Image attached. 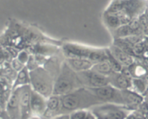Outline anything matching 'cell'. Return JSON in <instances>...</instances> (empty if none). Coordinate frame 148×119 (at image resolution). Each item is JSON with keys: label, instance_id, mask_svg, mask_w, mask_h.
<instances>
[{"label": "cell", "instance_id": "obj_2", "mask_svg": "<svg viewBox=\"0 0 148 119\" xmlns=\"http://www.w3.org/2000/svg\"><path fill=\"white\" fill-rule=\"evenodd\" d=\"M82 86L77 73L69 67L66 60L63 61L60 71L54 81L53 94L63 96Z\"/></svg>", "mask_w": 148, "mask_h": 119}, {"label": "cell", "instance_id": "obj_24", "mask_svg": "<svg viewBox=\"0 0 148 119\" xmlns=\"http://www.w3.org/2000/svg\"><path fill=\"white\" fill-rule=\"evenodd\" d=\"M25 67V65L22 63L21 62H20L16 57L14 59H13V60L12 61V68L17 73H18L19 71L23 70Z\"/></svg>", "mask_w": 148, "mask_h": 119}, {"label": "cell", "instance_id": "obj_26", "mask_svg": "<svg viewBox=\"0 0 148 119\" xmlns=\"http://www.w3.org/2000/svg\"><path fill=\"white\" fill-rule=\"evenodd\" d=\"M84 119H95V118L94 117L93 115H92V113H91V112L89 110L88 113V114H87L86 117H85Z\"/></svg>", "mask_w": 148, "mask_h": 119}, {"label": "cell", "instance_id": "obj_7", "mask_svg": "<svg viewBox=\"0 0 148 119\" xmlns=\"http://www.w3.org/2000/svg\"><path fill=\"white\" fill-rule=\"evenodd\" d=\"M94 47L84 46L75 43H66L62 46V53L65 59L67 58H86L90 59Z\"/></svg>", "mask_w": 148, "mask_h": 119}, {"label": "cell", "instance_id": "obj_9", "mask_svg": "<svg viewBox=\"0 0 148 119\" xmlns=\"http://www.w3.org/2000/svg\"><path fill=\"white\" fill-rule=\"evenodd\" d=\"M7 111L10 119H21L19 88L12 90L7 102Z\"/></svg>", "mask_w": 148, "mask_h": 119}, {"label": "cell", "instance_id": "obj_12", "mask_svg": "<svg viewBox=\"0 0 148 119\" xmlns=\"http://www.w3.org/2000/svg\"><path fill=\"white\" fill-rule=\"evenodd\" d=\"M62 101L60 96L52 94L46 100V108L43 116L44 119H51L61 114Z\"/></svg>", "mask_w": 148, "mask_h": 119}, {"label": "cell", "instance_id": "obj_1", "mask_svg": "<svg viewBox=\"0 0 148 119\" xmlns=\"http://www.w3.org/2000/svg\"><path fill=\"white\" fill-rule=\"evenodd\" d=\"M61 114H69L79 110H90L93 106L102 104L101 101L85 87H81L65 95L61 96Z\"/></svg>", "mask_w": 148, "mask_h": 119}, {"label": "cell", "instance_id": "obj_8", "mask_svg": "<svg viewBox=\"0 0 148 119\" xmlns=\"http://www.w3.org/2000/svg\"><path fill=\"white\" fill-rule=\"evenodd\" d=\"M109 84L119 90L132 89V78L127 68H124L121 72H114L109 77Z\"/></svg>", "mask_w": 148, "mask_h": 119}, {"label": "cell", "instance_id": "obj_14", "mask_svg": "<svg viewBox=\"0 0 148 119\" xmlns=\"http://www.w3.org/2000/svg\"><path fill=\"white\" fill-rule=\"evenodd\" d=\"M121 94L124 102V105L132 110L141 104L143 101V96L132 89L121 90Z\"/></svg>", "mask_w": 148, "mask_h": 119}, {"label": "cell", "instance_id": "obj_19", "mask_svg": "<svg viewBox=\"0 0 148 119\" xmlns=\"http://www.w3.org/2000/svg\"><path fill=\"white\" fill-rule=\"evenodd\" d=\"M129 73L132 78H143L147 75V70L141 64L134 61L130 67L127 68Z\"/></svg>", "mask_w": 148, "mask_h": 119}, {"label": "cell", "instance_id": "obj_25", "mask_svg": "<svg viewBox=\"0 0 148 119\" xmlns=\"http://www.w3.org/2000/svg\"><path fill=\"white\" fill-rule=\"evenodd\" d=\"M51 119H69V114H60Z\"/></svg>", "mask_w": 148, "mask_h": 119}, {"label": "cell", "instance_id": "obj_16", "mask_svg": "<svg viewBox=\"0 0 148 119\" xmlns=\"http://www.w3.org/2000/svg\"><path fill=\"white\" fill-rule=\"evenodd\" d=\"M27 85H30V71L25 67L23 70L17 73L13 83L12 90Z\"/></svg>", "mask_w": 148, "mask_h": 119}, {"label": "cell", "instance_id": "obj_10", "mask_svg": "<svg viewBox=\"0 0 148 119\" xmlns=\"http://www.w3.org/2000/svg\"><path fill=\"white\" fill-rule=\"evenodd\" d=\"M19 89L21 119H29L30 116H32L30 110V95L32 89L30 85L25 86Z\"/></svg>", "mask_w": 148, "mask_h": 119}, {"label": "cell", "instance_id": "obj_6", "mask_svg": "<svg viewBox=\"0 0 148 119\" xmlns=\"http://www.w3.org/2000/svg\"><path fill=\"white\" fill-rule=\"evenodd\" d=\"M82 86L87 89H95L109 84V78L101 75L92 69L77 73Z\"/></svg>", "mask_w": 148, "mask_h": 119}, {"label": "cell", "instance_id": "obj_4", "mask_svg": "<svg viewBox=\"0 0 148 119\" xmlns=\"http://www.w3.org/2000/svg\"><path fill=\"white\" fill-rule=\"evenodd\" d=\"M95 119H127L133 112L132 109L114 103H102L90 109Z\"/></svg>", "mask_w": 148, "mask_h": 119}, {"label": "cell", "instance_id": "obj_28", "mask_svg": "<svg viewBox=\"0 0 148 119\" xmlns=\"http://www.w3.org/2000/svg\"><path fill=\"white\" fill-rule=\"evenodd\" d=\"M145 1H148V0H145Z\"/></svg>", "mask_w": 148, "mask_h": 119}, {"label": "cell", "instance_id": "obj_21", "mask_svg": "<svg viewBox=\"0 0 148 119\" xmlns=\"http://www.w3.org/2000/svg\"><path fill=\"white\" fill-rule=\"evenodd\" d=\"M107 51V57H108V62H109V64L111 65V66L112 67L113 70H114V72H121L122 70L124 69V67L115 59L114 56L111 55V53L110 52L108 48H106Z\"/></svg>", "mask_w": 148, "mask_h": 119}, {"label": "cell", "instance_id": "obj_27", "mask_svg": "<svg viewBox=\"0 0 148 119\" xmlns=\"http://www.w3.org/2000/svg\"><path fill=\"white\" fill-rule=\"evenodd\" d=\"M144 14L145 15L147 16V17H148V5H147V7H146L145 10Z\"/></svg>", "mask_w": 148, "mask_h": 119}, {"label": "cell", "instance_id": "obj_5", "mask_svg": "<svg viewBox=\"0 0 148 119\" xmlns=\"http://www.w3.org/2000/svg\"><path fill=\"white\" fill-rule=\"evenodd\" d=\"M89 89L102 103H114L124 105L121 90L115 88L111 84Z\"/></svg>", "mask_w": 148, "mask_h": 119}, {"label": "cell", "instance_id": "obj_22", "mask_svg": "<svg viewBox=\"0 0 148 119\" xmlns=\"http://www.w3.org/2000/svg\"><path fill=\"white\" fill-rule=\"evenodd\" d=\"M89 110H75L69 113V119H84L86 117Z\"/></svg>", "mask_w": 148, "mask_h": 119}, {"label": "cell", "instance_id": "obj_3", "mask_svg": "<svg viewBox=\"0 0 148 119\" xmlns=\"http://www.w3.org/2000/svg\"><path fill=\"white\" fill-rule=\"evenodd\" d=\"M55 78L45 67L30 71V86L33 91L48 98L53 94Z\"/></svg>", "mask_w": 148, "mask_h": 119}, {"label": "cell", "instance_id": "obj_13", "mask_svg": "<svg viewBox=\"0 0 148 119\" xmlns=\"http://www.w3.org/2000/svg\"><path fill=\"white\" fill-rule=\"evenodd\" d=\"M111 55L124 68H128L134 62V57L130 54L123 51L116 45L112 44L108 47Z\"/></svg>", "mask_w": 148, "mask_h": 119}, {"label": "cell", "instance_id": "obj_23", "mask_svg": "<svg viewBox=\"0 0 148 119\" xmlns=\"http://www.w3.org/2000/svg\"><path fill=\"white\" fill-rule=\"evenodd\" d=\"M30 55H31V54H30V52L28 51L22 50L18 52V55L16 57V58L26 66V65H27V62H28L29 59L30 57Z\"/></svg>", "mask_w": 148, "mask_h": 119}, {"label": "cell", "instance_id": "obj_18", "mask_svg": "<svg viewBox=\"0 0 148 119\" xmlns=\"http://www.w3.org/2000/svg\"><path fill=\"white\" fill-rule=\"evenodd\" d=\"M91 69L95 71V72L101 74V75H105V76L107 77H109L111 74L114 73L112 67L111 66L108 60L102 61V62L95 63Z\"/></svg>", "mask_w": 148, "mask_h": 119}, {"label": "cell", "instance_id": "obj_17", "mask_svg": "<svg viewBox=\"0 0 148 119\" xmlns=\"http://www.w3.org/2000/svg\"><path fill=\"white\" fill-rule=\"evenodd\" d=\"M103 22L111 31H113L119 28L120 26H123L122 22L118 16L114 14L107 13L106 12H104L103 13Z\"/></svg>", "mask_w": 148, "mask_h": 119}, {"label": "cell", "instance_id": "obj_11", "mask_svg": "<svg viewBox=\"0 0 148 119\" xmlns=\"http://www.w3.org/2000/svg\"><path fill=\"white\" fill-rule=\"evenodd\" d=\"M47 98L38 94L36 91L31 90L30 95V110L32 116L42 118L46 108Z\"/></svg>", "mask_w": 148, "mask_h": 119}, {"label": "cell", "instance_id": "obj_20", "mask_svg": "<svg viewBox=\"0 0 148 119\" xmlns=\"http://www.w3.org/2000/svg\"><path fill=\"white\" fill-rule=\"evenodd\" d=\"M146 89L147 85L143 78H132V89L142 95L146 91Z\"/></svg>", "mask_w": 148, "mask_h": 119}, {"label": "cell", "instance_id": "obj_15", "mask_svg": "<svg viewBox=\"0 0 148 119\" xmlns=\"http://www.w3.org/2000/svg\"><path fill=\"white\" fill-rule=\"evenodd\" d=\"M65 60L69 67L77 73L90 70L95 64L86 58H67Z\"/></svg>", "mask_w": 148, "mask_h": 119}]
</instances>
